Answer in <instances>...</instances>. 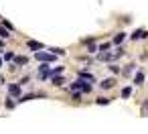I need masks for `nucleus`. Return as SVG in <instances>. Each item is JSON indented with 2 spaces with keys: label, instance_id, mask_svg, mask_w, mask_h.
<instances>
[{
  "label": "nucleus",
  "instance_id": "nucleus-1",
  "mask_svg": "<svg viewBox=\"0 0 148 134\" xmlns=\"http://www.w3.org/2000/svg\"><path fill=\"white\" fill-rule=\"evenodd\" d=\"M69 89H71V91H81V93H89V91H91V85H89V83H85V81L79 77L77 81H73V83H71V87H69Z\"/></svg>",
  "mask_w": 148,
  "mask_h": 134
},
{
  "label": "nucleus",
  "instance_id": "nucleus-2",
  "mask_svg": "<svg viewBox=\"0 0 148 134\" xmlns=\"http://www.w3.org/2000/svg\"><path fill=\"white\" fill-rule=\"evenodd\" d=\"M35 59H37V61H47V63H53V61L57 59V55H55V53H47V51H43V49H41V51H37V53H35Z\"/></svg>",
  "mask_w": 148,
  "mask_h": 134
},
{
  "label": "nucleus",
  "instance_id": "nucleus-3",
  "mask_svg": "<svg viewBox=\"0 0 148 134\" xmlns=\"http://www.w3.org/2000/svg\"><path fill=\"white\" fill-rule=\"evenodd\" d=\"M146 37H148V31H144V29H138V31H134L130 35L132 41H140V39H146Z\"/></svg>",
  "mask_w": 148,
  "mask_h": 134
},
{
  "label": "nucleus",
  "instance_id": "nucleus-4",
  "mask_svg": "<svg viewBox=\"0 0 148 134\" xmlns=\"http://www.w3.org/2000/svg\"><path fill=\"white\" fill-rule=\"evenodd\" d=\"M12 61H14V67H25V65L29 63V57H25V55H16Z\"/></svg>",
  "mask_w": 148,
  "mask_h": 134
},
{
  "label": "nucleus",
  "instance_id": "nucleus-5",
  "mask_svg": "<svg viewBox=\"0 0 148 134\" xmlns=\"http://www.w3.org/2000/svg\"><path fill=\"white\" fill-rule=\"evenodd\" d=\"M8 93H10L12 98H16V100H18V98H21V85L10 83V85H8Z\"/></svg>",
  "mask_w": 148,
  "mask_h": 134
},
{
  "label": "nucleus",
  "instance_id": "nucleus-6",
  "mask_svg": "<svg viewBox=\"0 0 148 134\" xmlns=\"http://www.w3.org/2000/svg\"><path fill=\"white\" fill-rule=\"evenodd\" d=\"M114 85H116V79H114V77H110V79H103V81L99 83V87H101V89H112Z\"/></svg>",
  "mask_w": 148,
  "mask_h": 134
},
{
  "label": "nucleus",
  "instance_id": "nucleus-7",
  "mask_svg": "<svg viewBox=\"0 0 148 134\" xmlns=\"http://www.w3.org/2000/svg\"><path fill=\"white\" fill-rule=\"evenodd\" d=\"M35 98H43V93H29V96H21L16 102H18V104H25V102H29V100H35Z\"/></svg>",
  "mask_w": 148,
  "mask_h": 134
},
{
  "label": "nucleus",
  "instance_id": "nucleus-8",
  "mask_svg": "<svg viewBox=\"0 0 148 134\" xmlns=\"http://www.w3.org/2000/svg\"><path fill=\"white\" fill-rule=\"evenodd\" d=\"M27 45H29V49H35V51H41V49H45V45H43V43H39V41H33V39H31Z\"/></svg>",
  "mask_w": 148,
  "mask_h": 134
},
{
  "label": "nucleus",
  "instance_id": "nucleus-9",
  "mask_svg": "<svg viewBox=\"0 0 148 134\" xmlns=\"http://www.w3.org/2000/svg\"><path fill=\"white\" fill-rule=\"evenodd\" d=\"M124 39H126V33H118V35L114 37L112 45H122V43H124Z\"/></svg>",
  "mask_w": 148,
  "mask_h": 134
},
{
  "label": "nucleus",
  "instance_id": "nucleus-10",
  "mask_svg": "<svg viewBox=\"0 0 148 134\" xmlns=\"http://www.w3.org/2000/svg\"><path fill=\"white\" fill-rule=\"evenodd\" d=\"M134 83H136V85H142V83H144V73H142V71H138V73L134 75Z\"/></svg>",
  "mask_w": 148,
  "mask_h": 134
},
{
  "label": "nucleus",
  "instance_id": "nucleus-11",
  "mask_svg": "<svg viewBox=\"0 0 148 134\" xmlns=\"http://www.w3.org/2000/svg\"><path fill=\"white\" fill-rule=\"evenodd\" d=\"M49 79L53 81V85H63V77H61V73H59V75H51Z\"/></svg>",
  "mask_w": 148,
  "mask_h": 134
},
{
  "label": "nucleus",
  "instance_id": "nucleus-12",
  "mask_svg": "<svg viewBox=\"0 0 148 134\" xmlns=\"http://www.w3.org/2000/svg\"><path fill=\"white\" fill-rule=\"evenodd\" d=\"M14 106H16V104H14V98H12V96H10V98H6L4 108H6V110H14Z\"/></svg>",
  "mask_w": 148,
  "mask_h": 134
},
{
  "label": "nucleus",
  "instance_id": "nucleus-13",
  "mask_svg": "<svg viewBox=\"0 0 148 134\" xmlns=\"http://www.w3.org/2000/svg\"><path fill=\"white\" fill-rule=\"evenodd\" d=\"M77 75H79L81 79H85V81H93V75H91V73H87V71H79Z\"/></svg>",
  "mask_w": 148,
  "mask_h": 134
},
{
  "label": "nucleus",
  "instance_id": "nucleus-14",
  "mask_svg": "<svg viewBox=\"0 0 148 134\" xmlns=\"http://www.w3.org/2000/svg\"><path fill=\"white\" fill-rule=\"evenodd\" d=\"M10 37V31L6 27H0V39H8Z\"/></svg>",
  "mask_w": 148,
  "mask_h": 134
},
{
  "label": "nucleus",
  "instance_id": "nucleus-15",
  "mask_svg": "<svg viewBox=\"0 0 148 134\" xmlns=\"http://www.w3.org/2000/svg\"><path fill=\"white\" fill-rule=\"evenodd\" d=\"M112 59H114V55H110V53H101L97 57V61H112Z\"/></svg>",
  "mask_w": 148,
  "mask_h": 134
},
{
  "label": "nucleus",
  "instance_id": "nucleus-16",
  "mask_svg": "<svg viewBox=\"0 0 148 134\" xmlns=\"http://www.w3.org/2000/svg\"><path fill=\"white\" fill-rule=\"evenodd\" d=\"M95 51H97V45H95V41L87 43V53H95Z\"/></svg>",
  "mask_w": 148,
  "mask_h": 134
},
{
  "label": "nucleus",
  "instance_id": "nucleus-17",
  "mask_svg": "<svg viewBox=\"0 0 148 134\" xmlns=\"http://www.w3.org/2000/svg\"><path fill=\"white\" fill-rule=\"evenodd\" d=\"M130 96H132V87H124V89H122V98H124V100H128Z\"/></svg>",
  "mask_w": 148,
  "mask_h": 134
},
{
  "label": "nucleus",
  "instance_id": "nucleus-18",
  "mask_svg": "<svg viewBox=\"0 0 148 134\" xmlns=\"http://www.w3.org/2000/svg\"><path fill=\"white\" fill-rule=\"evenodd\" d=\"M95 104H99V106H108V104H110V98H103V96H101V98L95 100Z\"/></svg>",
  "mask_w": 148,
  "mask_h": 134
},
{
  "label": "nucleus",
  "instance_id": "nucleus-19",
  "mask_svg": "<svg viewBox=\"0 0 148 134\" xmlns=\"http://www.w3.org/2000/svg\"><path fill=\"white\" fill-rule=\"evenodd\" d=\"M0 23H2V27H6V29H8V31H10V33H12V31H14V27H12V25H10V23H8V21H6V19H0Z\"/></svg>",
  "mask_w": 148,
  "mask_h": 134
},
{
  "label": "nucleus",
  "instance_id": "nucleus-20",
  "mask_svg": "<svg viewBox=\"0 0 148 134\" xmlns=\"http://www.w3.org/2000/svg\"><path fill=\"white\" fill-rule=\"evenodd\" d=\"M49 51H53L55 55H65V49H59V47H49Z\"/></svg>",
  "mask_w": 148,
  "mask_h": 134
},
{
  "label": "nucleus",
  "instance_id": "nucleus-21",
  "mask_svg": "<svg viewBox=\"0 0 148 134\" xmlns=\"http://www.w3.org/2000/svg\"><path fill=\"white\" fill-rule=\"evenodd\" d=\"M112 47V43H101V45H97V51H108Z\"/></svg>",
  "mask_w": 148,
  "mask_h": 134
},
{
  "label": "nucleus",
  "instance_id": "nucleus-22",
  "mask_svg": "<svg viewBox=\"0 0 148 134\" xmlns=\"http://www.w3.org/2000/svg\"><path fill=\"white\" fill-rule=\"evenodd\" d=\"M12 59H14V53L12 51H6L4 53V61H12Z\"/></svg>",
  "mask_w": 148,
  "mask_h": 134
},
{
  "label": "nucleus",
  "instance_id": "nucleus-23",
  "mask_svg": "<svg viewBox=\"0 0 148 134\" xmlns=\"http://www.w3.org/2000/svg\"><path fill=\"white\" fill-rule=\"evenodd\" d=\"M108 69H110L112 73H120V67H118V65H114V63H112V65H110Z\"/></svg>",
  "mask_w": 148,
  "mask_h": 134
},
{
  "label": "nucleus",
  "instance_id": "nucleus-24",
  "mask_svg": "<svg viewBox=\"0 0 148 134\" xmlns=\"http://www.w3.org/2000/svg\"><path fill=\"white\" fill-rule=\"evenodd\" d=\"M132 71H134V65H128V67H126V69H124V75H130V73H132Z\"/></svg>",
  "mask_w": 148,
  "mask_h": 134
},
{
  "label": "nucleus",
  "instance_id": "nucleus-25",
  "mask_svg": "<svg viewBox=\"0 0 148 134\" xmlns=\"http://www.w3.org/2000/svg\"><path fill=\"white\" fill-rule=\"evenodd\" d=\"M73 100L79 102V100H81V91H73Z\"/></svg>",
  "mask_w": 148,
  "mask_h": 134
},
{
  "label": "nucleus",
  "instance_id": "nucleus-26",
  "mask_svg": "<svg viewBox=\"0 0 148 134\" xmlns=\"http://www.w3.org/2000/svg\"><path fill=\"white\" fill-rule=\"evenodd\" d=\"M0 67H2V57H0Z\"/></svg>",
  "mask_w": 148,
  "mask_h": 134
}]
</instances>
